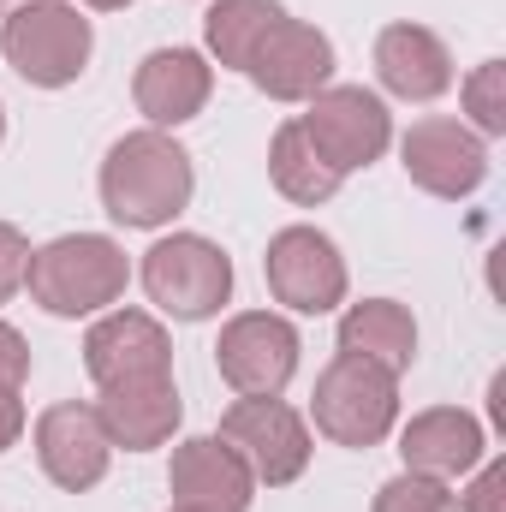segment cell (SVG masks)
<instances>
[{
  "label": "cell",
  "mask_w": 506,
  "mask_h": 512,
  "mask_svg": "<svg viewBox=\"0 0 506 512\" xmlns=\"http://www.w3.org/2000/svg\"><path fill=\"white\" fill-rule=\"evenodd\" d=\"M191 191H197L191 155L155 126L126 131L102 161V209L120 227H143V233L167 227L191 203Z\"/></svg>",
  "instance_id": "obj_1"
},
{
  "label": "cell",
  "mask_w": 506,
  "mask_h": 512,
  "mask_svg": "<svg viewBox=\"0 0 506 512\" xmlns=\"http://www.w3.org/2000/svg\"><path fill=\"white\" fill-rule=\"evenodd\" d=\"M131 262L114 239L102 233H66L42 251H30L24 286L48 316H96L126 298Z\"/></svg>",
  "instance_id": "obj_2"
},
{
  "label": "cell",
  "mask_w": 506,
  "mask_h": 512,
  "mask_svg": "<svg viewBox=\"0 0 506 512\" xmlns=\"http://www.w3.org/2000/svg\"><path fill=\"white\" fill-rule=\"evenodd\" d=\"M0 48L12 60V72L36 90H66L84 78L90 66V48H96V30L78 6L66 0H30L18 12H6V30H0Z\"/></svg>",
  "instance_id": "obj_3"
},
{
  "label": "cell",
  "mask_w": 506,
  "mask_h": 512,
  "mask_svg": "<svg viewBox=\"0 0 506 512\" xmlns=\"http://www.w3.org/2000/svg\"><path fill=\"white\" fill-rule=\"evenodd\" d=\"M310 417L334 447H376L399 423V376L370 358L340 352L310 393Z\"/></svg>",
  "instance_id": "obj_4"
},
{
  "label": "cell",
  "mask_w": 506,
  "mask_h": 512,
  "mask_svg": "<svg viewBox=\"0 0 506 512\" xmlns=\"http://www.w3.org/2000/svg\"><path fill=\"white\" fill-rule=\"evenodd\" d=\"M221 441L251 465L256 483L268 489H286L304 477L310 465V423L280 399V393H239L227 411H221Z\"/></svg>",
  "instance_id": "obj_5"
},
{
  "label": "cell",
  "mask_w": 506,
  "mask_h": 512,
  "mask_svg": "<svg viewBox=\"0 0 506 512\" xmlns=\"http://www.w3.org/2000/svg\"><path fill=\"white\" fill-rule=\"evenodd\" d=\"M143 292L179 322H203L233 298V262L203 233H173L143 256Z\"/></svg>",
  "instance_id": "obj_6"
},
{
  "label": "cell",
  "mask_w": 506,
  "mask_h": 512,
  "mask_svg": "<svg viewBox=\"0 0 506 512\" xmlns=\"http://www.w3.org/2000/svg\"><path fill=\"white\" fill-rule=\"evenodd\" d=\"M304 137L316 143V155L346 179L358 167L381 161V149L393 143V114L376 90L364 84H334V90H316L310 96V114L298 120Z\"/></svg>",
  "instance_id": "obj_7"
},
{
  "label": "cell",
  "mask_w": 506,
  "mask_h": 512,
  "mask_svg": "<svg viewBox=\"0 0 506 512\" xmlns=\"http://www.w3.org/2000/svg\"><path fill=\"white\" fill-rule=\"evenodd\" d=\"M262 274H268V292L298 316H322L346 304V256L316 227H280L268 239Z\"/></svg>",
  "instance_id": "obj_8"
},
{
  "label": "cell",
  "mask_w": 506,
  "mask_h": 512,
  "mask_svg": "<svg viewBox=\"0 0 506 512\" xmlns=\"http://www.w3.org/2000/svg\"><path fill=\"white\" fill-rule=\"evenodd\" d=\"M298 352V328L274 310L233 316L215 340V364L233 393H286V382L298 376Z\"/></svg>",
  "instance_id": "obj_9"
},
{
  "label": "cell",
  "mask_w": 506,
  "mask_h": 512,
  "mask_svg": "<svg viewBox=\"0 0 506 512\" xmlns=\"http://www.w3.org/2000/svg\"><path fill=\"white\" fill-rule=\"evenodd\" d=\"M36 465H42V477H48L54 489H66V495L96 489V483L108 477V465H114V441H108L96 405H84V399L48 405V411L36 417Z\"/></svg>",
  "instance_id": "obj_10"
},
{
  "label": "cell",
  "mask_w": 506,
  "mask_h": 512,
  "mask_svg": "<svg viewBox=\"0 0 506 512\" xmlns=\"http://www.w3.org/2000/svg\"><path fill=\"white\" fill-rule=\"evenodd\" d=\"M399 161H405V179L429 197H471L483 179H489V149L483 137L459 120H417L399 143Z\"/></svg>",
  "instance_id": "obj_11"
},
{
  "label": "cell",
  "mask_w": 506,
  "mask_h": 512,
  "mask_svg": "<svg viewBox=\"0 0 506 512\" xmlns=\"http://www.w3.org/2000/svg\"><path fill=\"white\" fill-rule=\"evenodd\" d=\"M84 370L96 387L161 382V376H173V340L149 310H108L84 334Z\"/></svg>",
  "instance_id": "obj_12"
},
{
  "label": "cell",
  "mask_w": 506,
  "mask_h": 512,
  "mask_svg": "<svg viewBox=\"0 0 506 512\" xmlns=\"http://www.w3.org/2000/svg\"><path fill=\"white\" fill-rule=\"evenodd\" d=\"M245 78H251L268 102H310L334 78V42L316 24H304V18H280L262 36V48L251 54Z\"/></svg>",
  "instance_id": "obj_13"
},
{
  "label": "cell",
  "mask_w": 506,
  "mask_h": 512,
  "mask_svg": "<svg viewBox=\"0 0 506 512\" xmlns=\"http://www.w3.org/2000/svg\"><path fill=\"white\" fill-rule=\"evenodd\" d=\"M167 489H173V507H185V512H251V501H256L251 465L221 435L179 441Z\"/></svg>",
  "instance_id": "obj_14"
},
{
  "label": "cell",
  "mask_w": 506,
  "mask_h": 512,
  "mask_svg": "<svg viewBox=\"0 0 506 512\" xmlns=\"http://www.w3.org/2000/svg\"><path fill=\"white\" fill-rule=\"evenodd\" d=\"M209 90H215V66H209L197 48H155V54H143L137 84H131L137 114L155 131L197 120L203 102H209Z\"/></svg>",
  "instance_id": "obj_15"
},
{
  "label": "cell",
  "mask_w": 506,
  "mask_h": 512,
  "mask_svg": "<svg viewBox=\"0 0 506 512\" xmlns=\"http://www.w3.org/2000/svg\"><path fill=\"white\" fill-rule=\"evenodd\" d=\"M399 453H405V471H423V477H465L483 465L489 441H483V423L459 405H435V411H417L405 429H399Z\"/></svg>",
  "instance_id": "obj_16"
},
{
  "label": "cell",
  "mask_w": 506,
  "mask_h": 512,
  "mask_svg": "<svg viewBox=\"0 0 506 512\" xmlns=\"http://www.w3.org/2000/svg\"><path fill=\"white\" fill-rule=\"evenodd\" d=\"M376 78L405 102H435L453 90V54L429 24H387L376 36Z\"/></svg>",
  "instance_id": "obj_17"
},
{
  "label": "cell",
  "mask_w": 506,
  "mask_h": 512,
  "mask_svg": "<svg viewBox=\"0 0 506 512\" xmlns=\"http://www.w3.org/2000/svg\"><path fill=\"white\" fill-rule=\"evenodd\" d=\"M96 417H102V429H108V441H114V447H126V453H149V447L173 441V429H179L185 405H179L173 376H161V382L102 387Z\"/></svg>",
  "instance_id": "obj_18"
},
{
  "label": "cell",
  "mask_w": 506,
  "mask_h": 512,
  "mask_svg": "<svg viewBox=\"0 0 506 512\" xmlns=\"http://www.w3.org/2000/svg\"><path fill=\"white\" fill-rule=\"evenodd\" d=\"M340 352L370 358L381 370L405 376L411 358H417V322H411V310L393 304V298H364V304H352V310L340 316Z\"/></svg>",
  "instance_id": "obj_19"
},
{
  "label": "cell",
  "mask_w": 506,
  "mask_h": 512,
  "mask_svg": "<svg viewBox=\"0 0 506 512\" xmlns=\"http://www.w3.org/2000/svg\"><path fill=\"white\" fill-rule=\"evenodd\" d=\"M268 179H274L280 197H292L304 209H316V203H328L340 191V173L316 155V143L304 137L298 120H286V126L274 131V143H268Z\"/></svg>",
  "instance_id": "obj_20"
},
{
  "label": "cell",
  "mask_w": 506,
  "mask_h": 512,
  "mask_svg": "<svg viewBox=\"0 0 506 512\" xmlns=\"http://www.w3.org/2000/svg\"><path fill=\"white\" fill-rule=\"evenodd\" d=\"M286 18L280 0H215L209 18H203V36H209V54L227 66V72H245L251 54L262 48V36Z\"/></svg>",
  "instance_id": "obj_21"
},
{
  "label": "cell",
  "mask_w": 506,
  "mask_h": 512,
  "mask_svg": "<svg viewBox=\"0 0 506 512\" xmlns=\"http://www.w3.org/2000/svg\"><path fill=\"white\" fill-rule=\"evenodd\" d=\"M24 376H30V346L12 322H0V453L24 435Z\"/></svg>",
  "instance_id": "obj_22"
},
{
  "label": "cell",
  "mask_w": 506,
  "mask_h": 512,
  "mask_svg": "<svg viewBox=\"0 0 506 512\" xmlns=\"http://www.w3.org/2000/svg\"><path fill=\"white\" fill-rule=\"evenodd\" d=\"M370 512H459L453 489L441 477H423V471H399L376 489V507Z\"/></svg>",
  "instance_id": "obj_23"
},
{
  "label": "cell",
  "mask_w": 506,
  "mask_h": 512,
  "mask_svg": "<svg viewBox=\"0 0 506 512\" xmlns=\"http://www.w3.org/2000/svg\"><path fill=\"white\" fill-rule=\"evenodd\" d=\"M465 114L483 137H506V60H483L465 78Z\"/></svg>",
  "instance_id": "obj_24"
},
{
  "label": "cell",
  "mask_w": 506,
  "mask_h": 512,
  "mask_svg": "<svg viewBox=\"0 0 506 512\" xmlns=\"http://www.w3.org/2000/svg\"><path fill=\"white\" fill-rule=\"evenodd\" d=\"M465 512H506V459H489L477 477H471V489L465 495H453Z\"/></svg>",
  "instance_id": "obj_25"
},
{
  "label": "cell",
  "mask_w": 506,
  "mask_h": 512,
  "mask_svg": "<svg viewBox=\"0 0 506 512\" xmlns=\"http://www.w3.org/2000/svg\"><path fill=\"white\" fill-rule=\"evenodd\" d=\"M24 268H30V239L12 221H0V304L24 286Z\"/></svg>",
  "instance_id": "obj_26"
},
{
  "label": "cell",
  "mask_w": 506,
  "mask_h": 512,
  "mask_svg": "<svg viewBox=\"0 0 506 512\" xmlns=\"http://www.w3.org/2000/svg\"><path fill=\"white\" fill-rule=\"evenodd\" d=\"M84 6H96V12H120V6H131V0H84Z\"/></svg>",
  "instance_id": "obj_27"
},
{
  "label": "cell",
  "mask_w": 506,
  "mask_h": 512,
  "mask_svg": "<svg viewBox=\"0 0 506 512\" xmlns=\"http://www.w3.org/2000/svg\"><path fill=\"white\" fill-rule=\"evenodd\" d=\"M18 6H30V0H0V18H6V12H18Z\"/></svg>",
  "instance_id": "obj_28"
},
{
  "label": "cell",
  "mask_w": 506,
  "mask_h": 512,
  "mask_svg": "<svg viewBox=\"0 0 506 512\" xmlns=\"http://www.w3.org/2000/svg\"><path fill=\"white\" fill-rule=\"evenodd\" d=\"M0 137H6V108H0Z\"/></svg>",
  "instance_id": "obj_29"
},
{
  "label": "cell",
  "mask_w": 506,
  "mask_h": 512,
  "mask_svg": "<svg viewBox=\"0 0 506 512\" xmlns=\"http://www.w3.org/2000/svg\"><path fill=\"white\" fill-rule=\"evenodd\" d=\"M167 512H185V507H167Z\"/></svg>",
  "instance_id": "obj_30"
}]
</instances>
